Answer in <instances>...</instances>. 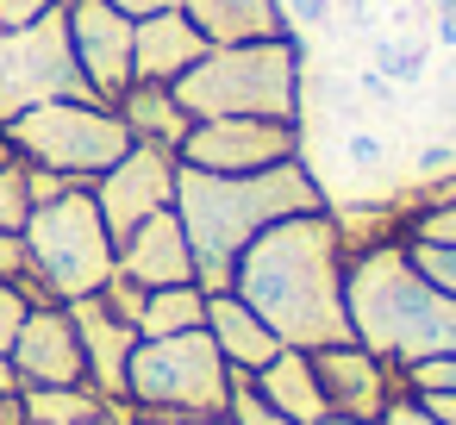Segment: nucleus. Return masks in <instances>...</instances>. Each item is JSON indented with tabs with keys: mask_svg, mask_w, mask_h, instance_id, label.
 I'll return each mask as SVG.
<instances>
[{
	"mask_svg": "<svg viewBox=\"0 0 456 425\" xmlns=\"http://www.w3.org/2000/svg\"><path fill=\"white\" fill-rule=\"evenodd\" d=\"M344 219L331 207L275 219L238 250L232 294L288 344V350H325L350 344V306H344Z\"/></svg>",
	"mask_w": 456,
	"mask_h": 425,
	"instance_id": "nucleus-1",
	"label": "nucleus"
},
{
	"mask_svg": "<svg viewBox=\"0 0 456 425\" xmlns=\"http://www.w3.org/2000/svg\"><path fill=\"white\" fill-rule=\"evenodd\" d=\"M331 207L313 163L294 157V163H275V169H256V176H207V169H175V213H182V232L194 244V288L200 294H232V269H238V250L269 232L275 219H294V213H319Z\"/></svg>",
	"mask_w": 456,
	"mask_h": 425,
	"instance_id": "nucleus-2",
	"label": "nucleus"
},
{
	"mask_svg": "<svg viewBox=\"0 0 456 425\" xmlns=\"http://www.w3.org/2000/svg\"><path fill=\"white\" fill-rule=\"evenodd\" d=\"M344 306H350V338L369 356H381L394 375L456 356V300L406 263L400 238H375L350 250Z\"/></svg>",
	"mask_w": 456,
	"mask_h": 425,
	"instance_id": "nucleus-3",
	"label": "nucleus"
},
{
	"mask_svg": "<svg viewBox=\"0 0 456 425\" xmlns=\"http://www.w3.org/2000/svg\"><path fill=\"white\" fill-rule=\"evenodd\" d=\"M175 101L188 107V119H294V126H306V45H300V32L213 45L175 82Z\"/></svg>",
	"mask_w": 456,
	"mask_h": 425,
	"instance_id": "nucleus-4",
	"label": "nucleus"
},
{
	"mask_svg": "<svg viewBox=\"0 0 456 425\" xmlns=\"http://www.w3.org/2000/svg\"><path fill=\"white\" fill-rule=\"evenodd\" d=\"M20 238H26V288L38 300H63V306L88 300L119 269V244H113V232H107L88 188H76L51 207H32Z\"/></svg>",
	"mask_w": 456,
	"mask_h": 425,
	"instance_id": "nucleus-5",
	"label": "nucleus"
},
{
	"mask_svg": "<svg viewBox=\"0 0 456 425\" xmlns=\"http://www.w3.org/2000/svg\"><path fill=\"white\" fill-rule=\"evenodd\" d=\"M225 400H232V369L207 338V325L175 338H138L126 363V413L200 419V413H225Z\"/></svg>",
	"mask_w": 456,
	"mask_h": 425,
	"instance_id": "nucleus-6",
	"label": "nucleus"
},
{
	"mask_svg": "<svg viewBox=\"0 0 456 425\" xmlns=\"http://www.w3.org/2000/svg\"><path fill=\"white\" fill-rule=\"evenodd\" d=\"M7 138H13V157L20 163L57 169L76 188H94L132 151V132H126V119L107 101H45L32 113H13L7 119Z\"/></svg>",
	"mask_w": 456,
	"mask_h": 425,
	"instance_id": "nucleus-7",
	"label": "nucleus"
},
{
	"mask_svg": "<svg viewBox=\"0 0 456 425\" xmlns=\"http://www.w3.org/2000/svg\"><path fill=\"white\" fill-rule=\"evenodd\" d=\"M45 101H94V88L76 69V51H69L63 7L32 26H0V126Z\"/></svg>",
	"mask_w": 456,
	"mask_h": 425,
	"instance_id": "nucleus-8",
	"label": "nucleus"
},
{
	"mask_svg": "<svg viewBox=\"0 0 456 425\" xmlns=\"http://www.w3.org/2000/svg\"><path fill=\"white\" fill-rule=\"evenodd\" d=\"M175 157L207 176H256V169L306 157V126H294V119H194V132L182 138Z\"/></svg>",
	"mask_w": 456,
	"mask_h": 425,
	"instance_id": "nucleus-9",
	"label": "nucleus"
},
{
	"mask_svg": "<svg viewBox=\"0 0 456 425\" xmlns=\"http://www.w3.org/2000/svg\"><path fill=\"white\" fill-rule=\"evenodd\" d=\"M175 169H182L175 151H163V144H132V151L88 188L94 207H101V219H107V232H113V244H126L151 213L175 207Z\"/></svg>",
	"mask_w": 456,
	"mask_h": 425,
	"instance_id": "nucleus-10",
	"label": "nucleus"
},
{
	"mask_svg": "<svg viewBox=\"0 0 456 425\" xmlns=\"http://www.w3.org/2000/svg\"><path fill=\"white\" fill-rule=\"evenodd\" d=\"M63 20H69V51L82 82L94 88V101H119L138 69H132V20L113 7V0H63Z\"/></svg>",
	"mask_w": 456,
	"mask_h": 425,
	"instance_id": "nucleus-11",
	"label": "nucleus"
},
{
	"mask_svg": "<svg viewBox=\"0 0 456 425\" xmlns=\"http://www.w3.org/2000/svg\"><path fill=\"white\" fill-rule=\"evenodd\" d=\"M7 356H13L20 388H76V381H88L82 338H76V319H69L63 300H38L26 313V325L13 331Z\"/></svg>",
	"mask_w": 456,
	"mask_h": 425,
	"instance_id": "nucleus-12",
	"label": "nucleus"
},
{
	"mask_svg": "<svg viewBox=\"0 0 456 425\" xmlns=\"http://www.w3.org/2000/svg\"><path fill=\"white\" fill-rule=\"evenodd\" d=\"M313 375H319V394H325L331 419H381L387 400L400 394V375L381 356H369L356 338L313 350Z\"/></svg>",
	"mask_w": 456,
	"mask_h": 425,
	"instance_id": "nucleus-13",
	"label": "nucleus"
},
{
	"mask_svg": "<svg viewBox=\"0 0 456 425\" xmlns=\"http://www.w3.org/2000/svg\"><path fill=\"white\" fill-rule=\"evenodd\" d=\"M69 319H76V338H82L88 388H94L113 413H126V363H132V350H138V325H126L101 294L69 300Z\"/></svg>",
	"mask_w": 456,
	"mask_h": 425,
	"instance_id": "nucleus-14",
	"label": "nucleus"
},
{
	"mask_svg": "<svg viewBox=\"0 0 456 425\" xmlns=\"http://www.w3.org/2000/svg\"><path fill=\"white\" fill-rule=\"evenodd\" d=\"M119 275H132L138 288H182V282H194V244H188L175 207L151 213V219L119 244Z\"/></svg>",
	"mask_w": 456,
	"mask_h": 425,
	"instance_id": "nucleus-15",
	"label": "nucleus"
},
{
	"mask_svg": "<svg viewBox=\"0 0 456 425\" xmlns=\"http://www.w3.org/2000/svg\"><path fill=\"white\" fill-rule=\"evenodd\" d=\"M207 51H213V45L200 38V26H194L182 7L151 13V20H132V69H138V82H169V88H175Z\"/></svg>",
	"mask_w": 456,
	"mask_h": 425,
	"instance_id": "nucleus-16",
	"label": "nucleus"
},
{
	"mask_svg": "<svg viewBox=\"0 0 456 425\" xmlns=\"http://www.w3.org/2000/svg\"><path fill=\"white\" fill-rule=\"evenodd\" d=\"M207 338L219 344L225 369H238V375H256L263 363H275V356L288 350L238 294H207Z\"/></svg>",
	"mask_w": 456,
	"mask_h": 425,
	"instance_id": "nucleus-17",
	"label": "nucleus"
},
{
	"mask_svg": "<svg viewBox=\"0 0 456 425\" xmlns=\"http://www.w3.org/2000/svg\"><path fill=\"white\" fill-rule=\"evenodd\" d=\"M207 45H250V38H294L281 0H182Z\"/></svg>",
	"mask_w": 456,
	"mask_h": 425,
	"instance_id": "nucleus-18",
	"label": "nucleus"
},
{
	"mask_svg": "<svg viewBox=\"0 0 456 425\" xmlns=\"http://www.w3.org/2000/svg\"><path fill=\"white\" fill-rule=\"evenodd\" d=\"M113 113L126 119L132 144H163V151H182V138L194 132V119H188V107L175 101V88H169V82H132V88L113 101Z\"/></svg>",
	"mask_w": 456,
	"mask_h": 425,
	"instance_id": "nucleus-19",
	"label": "nucleus"
},
{
	"mask_svg": "<svg viewBox=\"0 0 456 425\" xmlns=\"http://www.w3.org/2000/svg\"><path fill=\"white\" fill-rule=\"evenodd\" d=\"M256 388H263L294 425L331 419V413H325V394H319V375H313V350H281L275 363L256 369Z\"/></svg>",
	"mask_w": 456,
	"mask_h": 425,
	"instance_id": "nucleus-20",
	"label": "nucleus"
},
{
	"mask_svg": "<svg viewBox=\"0 0 456 425\" xmlns=\"http://www.w3.org/2000/svg\"><path fill=\"white\" fill-rule=\"evenodd\" d=\"M207 325V294L194 282L182 288H151L144 313H138V338H175V331H200Z\"/></svg>",
	"mask_w": 456,
	"mask_h": 425,
	"instance_id": "nucleus-21",
	"label": "nucleus"
},
{
	"mask_svg": "<svg viewBox=\"0 0 456 425\" xmlns=\"http://www.w3.org/2000/svg\"><path fill=\"white\" fill-rule=\"evenodd\" d=\"M20 406H26V425H88V419L113 413L88 381H76V388H20Z\"/></svg>",
	"mask_w": 456,
	"mask_h": 425,
	"instance_id": "nucleus-22",
	"label": "nucleus"
},
{
	"mask_svg": "<svg viewBox=\"0 0 456 425\" xmlns=\"http://www.w3.org/2000/svg\"><path fill=\"white\" fill-rule=\"evenodd\" d=\"M225 419H232V425H294V419H288V413H281V406L256 388V375H238V369H232V400H225Z\"/></svg>",
	"mask_w": 456,
	"mask_h": 425,
	"instance_id": "nucleus-23",
	"label": "nucleus"
},
{
	"mask_svg": "<svg viewBox=\"0 0 456 425\" xmlns=\"http://www.w3.org/2000/svg\"><path fill=\"white\" fill-rule=\"evenodd\" d=\"M400 244H406V263L456 300V244H431V238H400Z\"/></svg>",
	"mask_w": 456,
	"mask_h": 425,
	"instance_id": "nucleus-24",
	"label": "nucleus"
},
{
	"mask_svg": "<svg viewBox=\"0 0 456 425\" xmlns=\"http://www.w3.org/2000/svg\"><path fill=\"white\" fill-rule=\"evenodd\" d=\"M400 238L456 244V200H437V207H406V213H400Z\"/></svg>",
	"mask_w": 456,
	"mask_h": 425,
	"instance_id": "nucleus-25",
	"label": "nucleus"
},
{
	"mask_svg": "<svg viewBox=\"0 0 456 425\" xmlns=\"http://www.w3.org/2000/svg\"><path fill=\"white\" fill-rule=\"evenodd\" d=\"M375 69L394 82V88H412L425 82V51L419 45H394V38H375Z\"/></svg>",
	"mask_w": 456,
	"mask_h": 425,
	"instance_id": "nucleus-26",
	"label": "nucleus"
},
{
	"mask_svg": "<svg viewBox=\"0 0 456 425\" xmlns=\"http://www.w3.org/2000/svg\"><path fill=\"white\" fill-rule=\"evenodd\" d=\"M32 219V194H26V163L0 169V232H26Z\"/></svg>",
	"mask_w": 456,
	"mask_h": 425,
	"instance_id": "nucleus-27",
	"label": "nucleus"
},
{
	"mask_svg": "<svg viewBox=\"0 0 456 425\" xmlns=\"http://www.w3.org/2000/svg\"><path fill=\"white\" fill-rule=\"evenodd\" d=\"M38 306V294L26 288V282H7V275H0V350H7L13 344V331L26 325V313Z\"/></svg>",
	"mask_w": 456,
	"mask_h": 425,
	"instance_id": "nucleus-28",
	"label": "nucleus"
},
{
	"mask_svg": "<svg viewBox=\"0 0 456 425\" xmlns=\"http://www.w3.org/2000/svg\"><path fill=\"white\" fill-rule=\"evenodd\" d=\"M400 388H412V394H456V356H437V363L406 369Z\"/></svg>",
	"mask_w": 456,
	"mask_h": 425,
	"instance_id": "nucleus-29",
	"label": "nucleus"
},
{
	"mask_svg": "<svg viewBox=\"0 0 456 425\" xmlns=\"http://www.w3.org/2000/svg\"><path fill=\"white\" fill-rule=\"evenodd\" d=\"M144 294H151V288H138V282H132V275H119V269H113V282L101 288V300H107V306L126 319V325H138V313H144Z\"/></svg>",
	"mask_w": 456,
	"mask_h": 425,
	"instance_id": "nucleus-30",
	"label": "nucleus"
},
{
	"mask_svg": "<svg viewBox=\"0 0 456 425\" xmlns=\"http://www.w3.org/2000/svg\"><path fill=\"white\" fill-rule=\"evenodd\" d=\"M381 425H450V419H437V413H431V406H425L419 394H406V388H400V394L387 400V413H381Z\"/></svg>",
	"mask_w": 456,
	"mask_h": 425,
	"instance_id": "nucleus-31",
	"label": "nucleus"
},
{
	"mask_svg": "<svg viewBox=\"0 0 456 425\" xmlns=\"http://www.w3.org/2000/svg\"><path fill=\"white\" fill-rule=\"evenodd\" d=\"M26 194H32V207H51V200L76 194V182L57 176V169H32V163H26Z\"/></svg>",
	"mask_w": 456,
	"mask_h": 425,
	"instance_id": "nucleus-32",
	"label": "nucleus"
},
{
	"mask_svg": "<svg viewBox=\"0 0 456 425\" xmlns=\"http://www.w3.org/2000/svg\"><path fill=\"white\" fill-rule=\"evenodd\" d=\"M281 13L294 32H313V26H331V0H281Z\"/></svg>",
	"mask_w": 456,
	"mask_h": 425,
	"instance_id": "nucleus-33",
	"label": "nucleus"
},
{
	"mask_svg": "<svg viewBox=\"0 0 456 425\" xmlns=\"http://www.w3.org/2000/svg\"><path fill=\"white\" fill-rule=\"evenodd\" d=\"M63 0H0V26H32L45 13H57Z\"/></svg>",
	"mask_w": 456,
	"mask_h": 425,
	"instance_id": "nucleus-34",
	"label": "nucleus"
},
{
	"mask_svg": "<svg viewBox=\"0 0 456 425\" xmlns=\"http://www.w3.org/2000/svg\"><path fill=\"white\" fill-rule=\"evenodd\" d=\"M344 157H350L356 169H381V157H387V151H381V138H375V132H350V138H344Z\"/></svg>",
	"mask_w": 456,
	"mask_h": 425,
	"instance_id": "nucleus-35",
	"label": "nucleus"
},
{
	"mask_svg": "<svg viewBox=\"0 0 456 425\" xmlns=\"http://www.w3.org/2000/svg\"><path fill=\"white\" fill-rule=\"evenodd\" d=\"M0 275H7V282H26V238H20V232H0Z\"/></svg>",
	"mask_w": 456,
	"mask_h": 425,
	"instance_id": "nucleus-36",
	"label": "nucleus"
},
{
	"mask_svg": "<svg viewBox=\"0 0 456 425\" xmlns=\"http://www.w3.org/2000/svg\"><path fill=\"white\" fill-rule=\"evenodd\" d=\"M126 425H232L225 413H200V419H151V413H126Z\"/></svg>",
	"mask_w": 456,
	"mask_h": 425,
	"instance_id": "nucleus-37",
	"label": "nucleus"
},
{
	"mask_svg": "<svg viewBox=\"0 0 456 425\" xmlns=\"http://www.w3.org/2000/svg\"><path fill=\"white\" fill-rule=\"evenodd\" d=\"M113 7H119L126 20H151V13H169V7H182V0H113Z\"/></svg>",
	"mask_w": 456,
	"mask_h": 425,
	"instance_id": "nucleus-38",
	"label": "nucleus"
},
{
	"mask_svg": "<svg viewBox=\"0 0 456 425\" xmlns=\"http://www.w3.org/2000/svg\"><path fill=\"white\" fill-rule=\"evenodd\" d=\"M0 425H26V406H20V394H0Z\"/></svg>",
	"mask_w": 456,
	"mask_h": 425,
	"instance_id": "nucleus-39",
	"label": "nucleus"
},
{
	"mask_svg": "<svg viewBox=\"0 0 456 425\" xmlns=\"http://www.w3.org/2000/svg\"><path fill=\"white\" fill-rule=\"evenodd\" d=\"M437 45H450V51H456V7H450V13H437Z\"/></svg>",
	"mask_w": 456,
	"mask_h": 425,
	"instance_id": "nucleus-40",
	"label": "nucleus"
},
{
	"mask_svg": "<svg viewBox=\"0 0 456 425\" xmlns=\"http://www.w3.org/2000/svg\"><path fill=\"white\" fill-rule=\"evenodd\" d=\"M0 394H20V375H13V356L0 350Z\"/></svg>",
	"mask_w": 456,
	"mask_h": 425,
	"instance_id": "nucleus-41",
	"label": "nucleus"
},
{
	"mask_svg": "<svg viewBox=\"0 0 456 425\" xmlns=\"http://www.w3.org/2000/svg\"><path fill=\"white\" fill-rule=\"evenodd\" d=\"M7 163H20V157H13V138H7V126H0V169H7Z\"/></svg>",
	"mask_w": 456,
	"mask_h": 425,
	"instance_id": "nucleus-42",
	"label": "nucleus"
},
{
	"mask_svg": "<svg viewBox=\"0 0 456 425\" xmlns=\"http://www.w3.org/2000/svg\"><path fill=\"white\" fill-rule=\"evenodd\" d=\"M313 425H381V419H313Z\"/></svg>",
	"mask_w": 456,
	"mask_h": 425,
	"instance_id": "nucleus-43",
	"label": "nucleus"
},
{
	"mask_svg": "<svg viewBox=\"0 0 456 425\" xmlns=\"http://www.w3.org/2000/svg\"><path fill=\"white\" fill-rule=\"evenodd\" d=\"M88 425H126V413H107V419H88Z\"/></svg>",
	"mask_w": 456,
	"mask_h": 425,
	"instance_id": "nucleus-44",
	"label": "nucleus"
},
{
	"mask_svg": "<svg viewBox=\"0 0 456 425\" xmlns=\"http://www.w3.org/2000/svg\"><path fill=\"white\" fill-rule=\"evenodd\" d=\"M375 7H400V0H375Z\"/></svg>",
	"mask_w": 456,
	"mask_h": 425,
	"instance_id": "nucleus-45",
	"label": "nucleus"
}]
</instances>
